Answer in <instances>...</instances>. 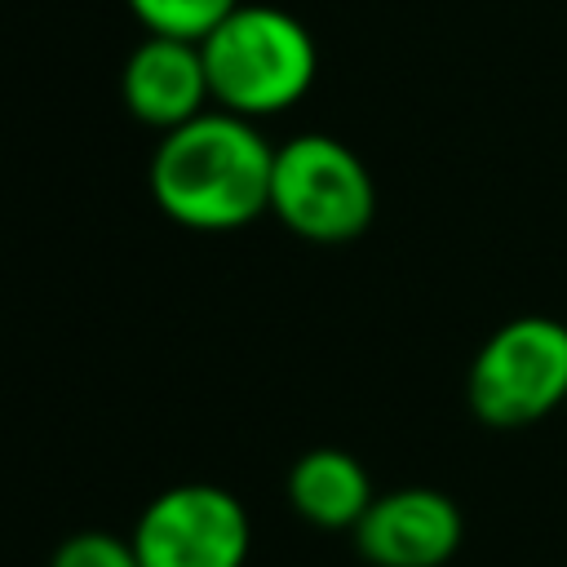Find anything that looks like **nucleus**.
<instances>
[{
  "label": "nucleus",
  "mask_w": 567,
  "mask_h": 567,
  "mask_svg": "<svg viewBox=\"0 0 567 567\" xmlns=\"http://www.w3.org/2000/svg\"><path fill=\"white\" fill-rule=\"evenodd\" d=\"M270 168L275 146L248 115L204 111L159 137L151 195L190 230H235L270 208Z\"/></svg>",
  "instance_id": "1"
},
{
  "label": "nucleus",
  "mask_w": 567,
  "mask_h": 567,
  "mask_svg": "<svg viewBox=\"0 0 567 567\" xmlns=\"http://www.w3.org/2000/svg\"><path fill=\"white\" fill-rule=\"evenodd\" d=\"M213 97L235 115H275L306 97L319 71L310 31L275 4H239L204 40Z\"/></svg>",
  "instance_id": "2"
},
{
  "label": "nucleus",
  "mask_w": 567,
  "mask_h": 567,
  "mask_svg": "<svg viewBox=\"0 0 567 567\" xmlns=\"http://www.w3.org/2000/svg\"><path fill=\"white\" fill-rule=\"evenodd\" d=\"M270 213L310 244H346L372 226L377 186L346 142L301 133L275 146Z\"/></svg>",
  "instance_id": "3"
},
{
  "label": "nucleus",
  "mask_w": 567,
  "mask_h": 567,
  "mask_svg": "<svg viewBox=\"0 0 567 567\" xmlns=\"http://www.w3.org/2000/svg\"><path fill=\"white\" fill-rule=\"evenodd\" d=\"M470 412L496 430H518L567 403V323L518 315L474 354L465 377Z\"/></svg>",
  "instance_id": "4"
},
{
  "label": "nucleus",
  "mask_w": 567,
  "mask_h": 567,
  "mask_svg": "<svg viewBox=\"0 0 567 567\" xmlns=\"http://www.w3.org/2000/svg\"><path fill=\"white\" fill-rule=\"evenodd\" d=\"M248 540L244 505L217 483H177L159 492L133 527L142 567H244Z\"/></svg>",
  "instance_id": "5"
},
{
  "label": "nucleus",
  "mask_w": 567,
  "mask_h": 567,
  "mask_svg": "<svg viewBox=\"0 0 567 567\" xmlns=\"http://www.w3.org/2000/svg\"><path fill=\"white\" fill-rule=\"evenodd\" d=\"M465 523L452 496L434 487H399L372 496L354 523V545L377 567H443L461 549Z\"/></svg>",
  "instance_id": "6"
},
{
  "label": "nucleus",
  "mask_w": 567,
  "mask_h": 567,
  "mask_svg": "<svg viewBox=\"0 0 567 567\" xmlns=\"http://www.w3.org/2000/svg\"><path fill=\"white\" fill-rule=\"evenodd\" d=\"M120 93H124L128 115L159 128V133L204 115V102L213 97V84H208L199 40L146 31V40L124 62Z\"/></svg>",
  "instance_id": "7"
},
{
  "label": "nucleus",
  "mask_w": 567,
  "mask_h": 567,
  "mask_svg": "<svg viewBox=\"0 0 567 567\" xmlns=\"http://www.w3.org/2000/svg\"><path fill=\"white\" fill-rule=\"evenodd\" d=\"M288 501L315 527H328V532L350 527L354 532V523L372 505V478L350 452L315 447V452L297 456V465L288 474Z\"/></svg>",
  "instance_id": "8"
},
{
  "label": "nucleus",
  "mask_w": 567,
  "mask_h": 567,
  "mask_svg": "<svg viewBox=\"0 0 567 567\" xmlns=\"http://www.w3.org/2000/svg\"><path fill=\"white\" fill-rule=\"evenodd\" d=\"M133 18L155 35H182L204 40L226 13H235L244 0H124Z\"/></svg>",
  "instance_id": "9"
},
{
  "label": "nucleus",
  "mask_w": 567,
  "mask_h": 567,
  "mask_svg": "<svg viewBox=\"0 0 567 567\" xmlns=\"http://www.w3.org/2000/svg\"><path fill=\"white\" fill-rule=\"evenodd\" d=\"M49 567H142V563L133 540H120L111 532H80L53 549Z\"/></svg>",
  "instance_id": "10"
}]
</instances>
